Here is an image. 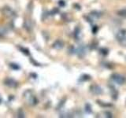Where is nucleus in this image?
I'll return each mask as SVG.
<instances>
[{
    "mask_svg": "<svg viewBox=\"0 0 126 118\" xmlns=\"http://www.w3.org/2000/svg\"><path fill=\"white\" fill-rule=\"evenodd\" d=\"M117 39L121 45L126 46V31L121 30L120 31H118V33L117 34Z\"/></svg>",
    "mask_w": 126,
    "mask_h": 118,
    "instance_id": "1",
    "label": "nucleus"
},
{
    "mask_svg": "<svg viewBox=\"0 0 126 118\" xmlns=\"http://www.w3.org/2000/svg\"><path fill=\"white\" fill-rule=\"evenodd\" d=\"M112 79L117 84H123L125 82V78L120 74H113L112 76Z\"/></svg>",
    "mask_w": 126,
    "mask_h": 118,
    "instance_id": "2",
    "label": "nucleus"
},
{
    "mask_svg": "<svg viewBox=\"0 0 126 118\" xmlns=\"http://www.w3.org/2000/svg\"><path fill=\"white\" fill-rule=\"evenodd\" d=\"M91 91L94 94H99L102 93V88L98 85H93L91 87Z\"/></svg>",
    "mask_w": 126,
    "mask_h": 118,
    "instance_id": "3",
    "label": "nucleus"
},
{
    "mask_svg": "<svg viewBox=\"0 0 126 118\" xmlns=\"http://www.w3.org/2000/svg\"><path fill=\"white\" fill-rule=\"evenodd\" d=\"M28 101H29V102L31 104V105H35L36 104V98H35V97L34 95H32V94H30L29 96H26Z\"/></svg>",
    "mask_w": 126,
    "mask_h": 118,
    "instance_id": "4",
    "label": "nucleus"
},
{
    "mask_svg": "<svg viewBox=\"0 0 126 118\" xmlns=\"http://www.w3.org/2000/svg\"><path fill=\"white\" fill-rule=\"evenodd\" d=\"M63 46H64V43H63L62 40H57L53 45V46L55 49H62Z\"/></svg>",
    "mask_w": 126,
    "mask_h": 118,
    "instance_id": "5",
    "label": "nucleus"
},
{
    "mask_svg": "<svg viewBox=\"0 0 126 118\" xmlns=\"http://www.w3.org/2000/svg\"><path fill=\"white\" fill-rule=\"evenodd\" d=\"M6 85L10 87V88H14V87H16V85H17V84H16V82L14 80H12V79H7L6 80Z\"/></svg>",
    "mask_w": 126,
    "mask_h": 118,
    "instance_id": "6",
    "label": "nucleus"
},
{
    "mask_svg": "<svg viewBox=\"0 0 126 118\" xmlns=\"http://www.w3.org/2000/svg\"><path fill=\"white\" fill-rule=\"evenodd\" d=\"M85 110L88 113H91V112H92V107H91V105L89 104H87L86 105V109H85Z\"/></svg>",
    "mask_w": 126,
    "mask_h": 118,
    "instance_id": "7",
    "label": "nucleus"
},
{
    "mask_svg": "<svg viewBox=\"0 0 126 118\" xmlns=\"http://www.w3.org/2000/svg\"><path fill=\"white\" fill-rule=\"evenodd\" d=\"M11 67H12L13 69H20V67L17 66L16 64H11Z\"/></svg>",
    "mask_w": 126,
    "mask_h": 118,
    "instance_id": "8",
    "label": "nucleus"
},
{
    "mask_svg": "<svg viewBox=\"0 0 126 118\" xmlns=\"http://www.w3.org/2000/svg\"><path fill=\"white\" fill-rule=\"evenodd\" d=\"M21 50L23 51V53H24V54H27V55H29V50H25V49H23V48H21Z\"/></svg>",
    "mask_w": 126,
    "mask_h": 118,
    "instance_id": "9",
    "label": "nucleus"
},
{
    "mask_svg": "<svg viewBox=\"0 0 126 118\" xmlns=\"http://www.w3.org/2000/svg\"><path fill=\"white\" fill-rule=\"evenodd\" d=\"M59 4H60L61 6H65V2L62 3V1H60V2H59Z\"/></svg>",
    "mask_w": 126,
    "mask_h": 118,
    "instance_id": "10",
    "label": "nucleus"
},
{
    "mask_svg": "<svg viewBox=\"0 0 126 118\" xmlns=\"http://www.w3.org/2000/svg\"><path fill=\"white\" fill-rule=\"evenodd\" d=\"M2 103V97H1V95H0V104Z\"/></svg>",
    "mask_w": 126,
    "mask_h": 118,
    "instance_id": "11",
    "label": "nucleus"
}]
</instances>
